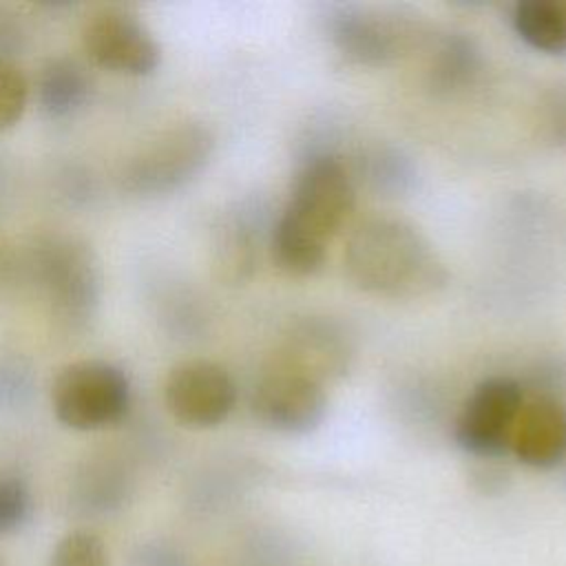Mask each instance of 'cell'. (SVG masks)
Wrapping results in <instances>:
<instances>
[{"label": "cell", "mask_w": 566, "mask_h": 566, "mask_svg": "<svg viewBox=\"0 0 566 566\" xmlns=\"http://www.w3.org/2000/svg\"><path fill=\"white\" fill-rule=\"evenodd\" d=\"M343 265L363 292L387 298H418L444 287L449 272L431 241L407 219L371 214L347 237Z\"/></svg>", "instance_id": "6da1fadb"}, {"label": "cell", "mask_w": 566, "mask_h": 566, "mask_svg": "<svg viewBox=\"0 0 566 566\" xmlns=\"http://www.w3.org/2000/svg\"><path fill=\"white\" fill-rule=\"evenodd\" d=\"M22 268L60 327L80 332L93 321L102 276L86 241L66 232L38 234L24 250Z\"/></svg>", "instance_id": "7a4b0ae2"}, {"label": "cell", "mask_w": 566, "mask_h": 566, "mask_svg": "<svg viewBox=\"0 0 566 566\" xmlns=\"http://www.w3.org/2000/svg\"><path fill=\"white\" fill-rule=\"evenodd\" d=\"M212 150L214 135L206 124H172L126 161L122 168V186L139 197L175 192L208 166Z\"/></svg>", "instance_id": "3957f363"}, {"label": "cell", "mask_w": 566, "mask_h": 566, "mask_svg": "<svg viewBox=\"0 0 566 566\" xmlns=\"http://www.w3.org/2000/svg\"><path fill=\"white\" fill-rule=\"evenodd\" d=\"M334 46L343 57L365 66H387L427 46L424 24L396 9L345 4L327 18Z\"/></svg>", "instance_id": "277c9868"}, {"label": "cell", "mask_w": 566, "mask_h": 566, "mask_svg": "<svg viewBox=\"0 0 566 566\" xmlns=\"http://www.w3.org/2000/svg\"><path fill=\"white\" fill-rule=\"evenodd\" d=\"M130 405L128 376L106 360L64 365L51 382L55 418L75 431H97L119 422Z\"/></svg>", "instance_id": "5b68a950"}, {"label": "cell", "mask_w": 566, "mask_h": 566, "mask_svg": "<svg viewBox=\"0 0 566 566\" xmlns=\"http://www.w3.org/2000/svg\"><path fill=\"white\" fill-rule=\"evenodd\" d=\"M354 203L356 188L347 166L334 155H316L301 168L283 214L329 241L352 214Z\"/></svg>", "instance_id": "8992f818"}, {"label": "cell", "mask_w": 566, "mask_h": 566, "mask_svg": "<svg viewBox=\"0 0 566 566\" xmlns=\"http://www.w3.org/2000/svg\"><path fill=\"white\" fill-rule=\"evenodd\" d=\"M524 405V391L517 380L493 376L475 385L464 400L453 438L458 447L478 458H497L511 451V436Z\"/></svg>", "instance_id": "52a82bcc"}, {"label": "cell", "mask_w": 566, "mask_h": 566, "mask_svg": "<svg viewBox=\"0 0 566 566\" xmlns=\"http://www.w3.org/2000/svg\"><path fill=\"white\" fill-rule=\"evenodd\" d=\"M82 49L95 66L122 75H148L161 60L146 24L122 7H99L86 15Z\"/></svg>", "instance_id": "ba28073f"}, {"label": "cell", "mask_w": 566, "mask_h": 566, "mask_svg": "<svg viewBox=\"0 0 566 566\" xmlns=\"http://www.w3.org/2000/svg\"><path fill=\"white\" fill-rule=\"evenodd\" d=\"M168 413L192 429L221 424L237 402V385L214 360L192 358L175 365L161 387Z\"/></svg>", "instance_id": "9c48e42d"}, {"label": "cell", "mask_w": 566, "mask_h": 566, "mask_svg": "<svg viewBox=\"0 0 566 566\" xmlns=\"http://www.w3.org/2000/svg\"><path fill=\"white\" fill-rule=\"evenodd\" d=\"M252 411L274 431L310 433L325 418V387L301 374L268 365L254 385Z\"/></svg>", "instance_id": "30bf717a"}, {"label": "cell", "mask_w": 566, "mask_h": 566, "mask_svg": "<svg viewBox=\"0 0 566 566\" xmlns=\"http://www.w3.org/2000/svg\"><path fill=\"white\" fill-rule=\"evenodd\" d=\"M352 347L345 332L327 321L307 316L290 325L270 365L301 374L318 385H327L347 374Z\"/></svg>", "instance_id": "8fae6325"}, {"label": "cell", "mask_w": 566, "mask_h": 566, "mask_svg": "<svg viewBox=\"0 0 566 566\" xmlns=\"http://www.w3.org/2000/svg\"><path fill=\"white\" fill-rule=\"evenodd\" d=\"M511 451L531 469H553L566 460V407L557 398H533L522 405Z\"/></svg>", "instance_id": "7c38bea8"}, {"label": "cell", "mask_w": 566, "mask_h": 566, "mask_svg": "<svg viewBox=\"0 0 566 566\" xmlns=\"http://www.w3.org/2000/svg\"><path fill=\"white\" fill-rule=\"evenodd\" d=\"M91 93L86 69L73 57H51L35 77V97L49 117H66L75 113Z\"/></svg>", "instance_id": "4fadbf2b"}, {"label": "cell", "mask_w": 566, "mask_h": 566, "mask_svg": "<svg viewBox=\"0 0 566 566\" xmlns=\"http://www.w3.org/2000/svg\"><path fill=\"white\" fill-rule=\"evenodd\" d=\"M511 22L531 49L548 55L566 53V0H520Z\"/></svg>", "instance_id": "5bb4252c"}, {"label": "cell", "mask_w": 566, "mask_h": 566, "mask_svg": "<svg viewBox=\"0 0 566 566\" xmlns=\"http://www.w3.org/2000/svg\"><path fill=\"white\" fill-rule=\"evenodd\" d=\"M214 272L226 285H239L250 279L256 263V245L252 226L241 214H230L217 228Z\"/></svg>", "instance_id": "9a60e30c"}, {"label": "cell", "mask_w": 566, "mask_h": 566, "mask_svg": "<svg viewBox=\"0 0 566 566\" xmlns=\"http://www.w3.org/2000/svg\"><path fill=\"white\" fill-rule=\"evenodd\" d=\"M327 241L301 228L283 212L272 228V256L292 276H312L325 263Z\"/></svg>", "instance_id": "2e32d148"}, {"label": "cell", "mask_w": 566, "mask_h": 566, "mask_svg": "<svg viewBox=\"0 0 566 566\" xmlns=\"http://www.w3.org/2000/svg\"><path fill=\"white\" fill-rule=\"evenodd\" d=\"M429 82L440 91H453L467 84L478 71V51L462 33L429 38Z\"/></svg>", "instance_id": "e0dca14e"}, {"label": "cell", "mask_w": 566, "mask_h": 566, "mask_svg": "<svg viewBox=\"0 0 566 566\" xmlns=\"http://www.w3.org/2000/svg\"><path fill=\"white\" fill-rule=\"evenodd\" d=\"M49 566H111V559L99 535L77 528L55 544Z\"/></svg>", "instance_id": "ac0fdd59"}, {"label": "cell", "mask_w": 566, "mask_h": 566, "mask_svg": "<svg viewBox=\"0 0 566 566\" xmlns=\"http://www.w3.org/2000/svg\"><path fill=\"white\" fill-rule=\"evenodd\" d=\"M31 84L13 60L0 57V130L15 126L29 104Z\"/></svg>", "instance_id": "d6986e66"}, {"label": "cell", "mask_w": 566, "mask_h": 566, "mask_svg": "<svg viewBox=\"0 0 566 566\" xmlns=\"http://www.w3.org/2000/svg\"><path fill=\"white\" fill-rule=\"evenodd\" d=\"M31 491L29 484L11 471H0V535L13 533L31 515Z\"/></svg>", "instance_id": "ffe728a7"}, {"label": "cell", "mask_w": 566, "mask_h": 566, "mask_svg": "<svg viewBox=\"0 0 566 566\" xmlns=\"http://www.w3.org/2000/svg\"><path fill=\"white\" fill-rule=\"evenodd\" d=\"M360 172L378 188V190H400L409 179L411 170L405 157H400L396 150L378 148L360 159Z\"/></svg>", "instance_id": "44dd1931"}, {"label": "cell", "mask_w": 566, "mask_h": 566, "mask_svg": "<svg viewBox=\"0 0 566 566\" xmlns=\"http://www.w3.org/2000/svg\"><path fill=\"white\" fill-rule=\"evenodd\" d=\"M542 135L557 146H566V82L551 86L537 106Z\"/></svg>", "instance_id": "7402d4cb"}, {"label": "cell", "mask_w": 566, "mask_h": 566, "mask_svg": "<svg viewBox=\"0 0 566 566\" xmlns=\"http://www.w3.org/2000/svg\"><path fill=\"white\" fill-rule=\"evenodd\" d=\"M22 31L15 22V15H11L7 9H0V57L11 60L9 55L20 49Z\"/></svg>", "instance_id": "603a6c76"}]
</instances>
